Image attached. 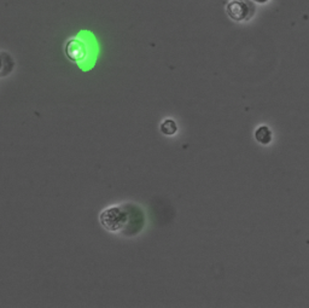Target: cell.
I'll return each instance as SVG.
<instances>
[{
  "label": "cell",
  "instance_id": "obj_1",
  "mask_svg": "<svg viewBox=\"0 0 309 308\" xmlns=\"http://www.w3.org/2000/svg\"><path fill=\"white\" fill-rule=\"evenodd\" d=\"M100 221L109 231H119L127 222V214L120 208H110L101 213Z\"/></svg>",
  "mask_w": 309,
  "mask_h": 308
},
{
  "label": "cell",
  "instance_id": "obj_2",
  "mask_svg": "<svg viewBox=\"0 0 309 308\" xmlns=\"http://www.w3.org/2000/svg\"><path fill=\"white\" fill-rule=\"evenodd\" d=\"M227 14L235 21H245L254 14V6L248 0H233L227 5Z\"/></svg>",
  "mask_w": 309,
  "mask_h": 308
},
{
  "label": "cell",
  "instance_id": "obj_3",
  "mask_svg": "<svg viewBox=\"0 0 309 308\" xmlns=\"http://www.w3.org/2000/svg\"><path fill=\"white\" fill-rule=\"evenodd\" d=\"M65 53L72 61L74 62L84 61L88 55L87 44H86L84 40L80 39L69 40L65 46Z\"/></svg>",
  "mask_w": 309,
  "mask_h": 308
},
{
  "label": "cell",
  "instance_id": "obj_4",
  "mask_svg": "<svg viewBox=\"0 0 309 308\" xmlns=\"http://www.w3.org/2000/svg\"><path fill=\"white\" fill-rule=\"evenodd\" d=\"M255 139L262 145L269 144L272 141V132L267 126H261L255 131Z\"/></svg>",
  "mask_w": 309,
  "mask_h": 308
},
{
  "label": "cell",
  "instance_id": "obj_5",
  "mask_svg": "<svg viewBox=\"0 0 309 308\" xmlns=\"http://www.w3.org/2000/svg\"><path fill=\"white\" fill-rule=\"evenodd\" d=\"M161 129L164 134L171 135L177 132V123H175L173 120H165V121L161 125Z\"/></svg>",
  "mask_w": 309,
  "mask_h": 308
},
{
  "label": "cell",
  "instance_id": "obj_6",
  "mask_svg": "<svg viewBox=\"0 0 309 308\" xmlns=\"http://www.w3.org/2000/svg\"><path fill=\"white\" fill-rule=\"evenodd\" d=\"M255 2H257V3H266L267 0H255Z\"/></svg>",
  "mask_w": 309,
  "mask_h": 308
}]
</instances>
